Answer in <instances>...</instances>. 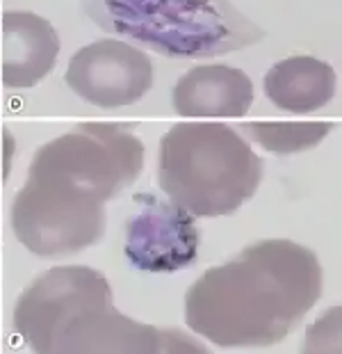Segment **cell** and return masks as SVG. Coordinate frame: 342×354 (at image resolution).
Masks as SVG:
<instances>
[{
	"label": "cell",
	"mask_w": 342,
	"mask_h": 354,
	"mask_svg": "<svg viewBox=\"0 0 342 354\" xmlns=\"http://www.w3.org/2000/svg\"><path fill=\"white\" fill-rule=\"evenodd\" d=\"M85 10L103 30L171 59L215 57L263 39L231 0H85Z\"/></svg>",
	"instance_id": "obj_3"
},
{
	"label": "cell",
	"mask_w": 342,
	"mask_h": 354,
	"mask_svg": "<svg viewBox=\"0 0 342 354\" xmlns=\"http://www.w3.org/2000/svg\"><path fill=\"white\" fill-rule=\"evenodd\" d=\"M336 124L331 122H247L242 124L251 140H256L269 153L290 156L315 149L326 140Z\"/></svg>",
	"instance_id": "obj_12"
},
{
	"label": "cell",
	"mask_w": 342,
	"mask_h": 354,
	"mask_svg": "<svg viewBox=\"0 0 342 354\" xmlns=\"http://www.w3.org/2000/svg\"><path fill=\"white\" fill-rule=\"evenodd\" d=\"M322 295L317 254L292 240H258L205 270L185 295V322L219 348H269L290 336Z\"/></svg>",
	"instance_id": "obj_1"
},
{
	"label": "cell",
	"mask_w": 342,
	"mask_h": 354,
	"mask_svg": "<svg viewBox=\"0 0 342 354\" xmlns=\"http://www.w3.org/2000/svg\"><path fill=\"white\" fill-rule=\"evenodd\" d=\"M340 306L326 311L322 318L308 327L303 352H340Z\"/></svg>",
	"instance_id": "obj_13"
},
{
	"label": "cell",
	"mask_w": 342,
	"mask_h": 354,
	"mask_svg": "<svg viewBox=\"0 0 342 354\" xmlns=\"http://www.w3.org/2000/svg\"><path fill=\"white\" fill-rule=\"evenodd\" d=\"M142 210L126 231L128 263L149 274H171L189 268L199 256L201 231L192 213L173 201L140 197Z\"/></svg>",
	"instance_id": "obj_8"
},
{
	"label": "cell",
	"mask_w": 342,
	"mask_h": 354,
	"mask_svg": "<svg viewBox=\"0 0 342 354\" xmlns=\"http://www.w3.org/2000/svg\"><path fill=\"white\" fill-rule=\"evenodd\" d=\"M144 167L142 140L121 124L85 122L37 149L28 176L53 180L108 201Z\"/></svg>",
	"instance_id": "obj_4"
},
{
	"label": "cell",
	"mask_w": 342,
	"mask_h": 354,
	"mask_svg": "<svg viewBox=\"0 0 342 354\" xmlns=\"http://www.w3.org/2000/svg\"><path fill=\"white\" fill-rule=\"evenodd\" d=\"M263 180V158L238 128L222 122H180L162 135L158 185L194 217L240 210Z\"/></svg>",
	"instance_id": "obj_2"
},
{
	"label": "cell",
	"mask_w": 342,
	"mask_h": 354,
	"mask_svg": "<svg viewBox=\"0 0 342 354\" xmlns=\"http://www.w3.org/2000/svg\"><path fill=\"white\" fill-rule=\"evenodd\" d=\"M10 224L19 243L41 259L78 254L103 236V201L73 187L26 178L14 194Z\"/></svg>",
	"instance_id": "obj_5"
},
{
	"label": "cell",
	"mask_w": 342,
	"mask_h": 354,
	"mask_svg": "<svg viewBox=\"0 0 342 354\" xmlns=\"http://www.w3.org/2000/svg\"><path fill=\"white\" fill-rule=\"evenodd\" d=\"M110 304L112 288L103 272L87 266H59L21 292L14 329L35 352L48 354L78 315Z\"/></svg>",
	"instance_id": "obj_6"
},
{
	"label": "cell",
	"mask_w": 342,
	"mask_h": 354,
	"mask_svg": "<svg viewBox=\"0 0 342 354\" xmlns=\"http://www.w3.org/2000/svg\"><path fill=\"white\" fill-rule=\"evenodd\" d=\"M256 99L247 71L228 64H199L180 76L171 92V105L180 117L238 119Z\"/></svg>",
	"instance_id": "obj_9"
},
{
	"label": "cell",
	"mask_w": 342,
	"mask_h": 354,
	"mask_svg": "<svg viewBox=\"0 0 342 354\" xmlns=\"http://www.w3.org/2000/svg\"><path fill=\"white\" fill-rule=\"evenodd\" d=\"M265 96L285 112H315L336 96V71L313 55H290L269 66L263 80Z\"/></svg>",
	"instance_id": "obj_11"
},
{
	"label": "cell",
	"mask_w": 342,
	"mask_h": 354,
	"mask_svg": "<svg viewBox=\"0 0 342 354\" xmlns=\"http://www.w3.org/2000/svg\"><path fill=\"white\" fill-rule=\"evenodd\" d=\"M66 85L96 108H124L153 87V62L140 48L121 39H98L68 59Z\"/></svg>",
	"instance_id": "obj_7"
},
{
	"label": "cell",
	"mask_w": 342,
	"mask_h": 354,
	"mask_svg": "<svg viewBox=\"0 0 342 354\" xmlns=\"http://www.w3.org/2000/svg\"><path fill=\"white\" fill-rule=\"evenodd\" d=\"M59 55V35L35 12L3 14V85L28 89L41 82Z\"/></svg>",
	"instance_id": "obj_10"
},
{
	"label": "cell",
	"mask_w": 342,
	"mask_h": 354,
	"mask_svg": "<svg viewBox=\"0 0 342 354\" xmlns=\"http://www.w3.org/2000/svg\"><path fill=\"white\" fill-rule=\"evenodd\" d=\"M17 149V140L10 131L3 133V153H5V160H3V178L10 176V169H12V153Z\"/></svg>",
	"instance_id": "obj_14"
}]
</instances>
